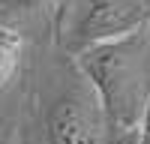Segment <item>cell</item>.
Wrapping results in <instances>:
<instances>
[{
    "label": "cell",
    "instance_id": "277c9868",
    "mask_svg": "<svg viewBox=\"0 0 150 144\" xmlns=\"http://www.w3.org/2000/svg\"><path fill=\"white\" fill-rule=\"evenodd\" d=\"M21 54H24V36L9 24H0V90L18 72Z\"/></svg>",
    "mask_w": 150,
    "mask_h": 144
},
{
    "label": "cell",
    "instance_id": "6da1fadb",
    "mask_svg": "<svg viewBox=\"0 0 150 144\" xmlns=\"http://www.w3.org/2000/svg\"><path fill=\"white\" fill-rule=\"evenodd\" d=\"M78 66L90 78L99 96V108L108 120L111 132L138 126L144 111V84H147V39L141 30L117 36L108 42L87 45Z\"/></svg>",
    "mask_w": 150,
    "mask_h": 144
},
{
    "label": "cell",
    "instance_id": "8992f818",
    "mask_svg": "<svg viewBox=\"0 0 150 144\" xmlns=\"http://www.w3.org/2000/svg\"><path fill=\"white\" fill-rule=\"evenodd\" d=\"M138 144H150V96H147L141 120H138Z\"/></svg>",
    "mask_w": 150,
    "mask_h": 144
},
{
    "label": "cell",
    "instance_id": "3957f363",
    "mask_svg": "<svg viewBox=\"0 0 150 144\" xmlns=\"http://www.w3.org/2000/svg\"><path fill=\"white\" fill-rule=\"evenodd\" d=\"M99 105L84 93H66L45 114V144H96Z\"/></svg>",
    "mask_w": 150,
    "mask_h": 144
},
{
    "label": "cell",
    "instance_id": "52a82bcc",
    "mask_svg": "<svg viewBox=\"0 0 150 144\" xmlns=\"http://www.w3.org/2000/svg\"><path fill=\"white\" fill-rule=\"evenodd\" d=\"M3 3L12 6V9H18V12H36V9L48 6L51 0H3Z\"/></svg>",
    "mask_w": 150,
    "mask_h": 144
},
{
    "label": "cell",
    "instance_id": "7a4b0ae2",
    "mask_svg": "<svg viewBox=\"0 0 150 144\" xmlns=\"http://www.w3.org/2000/svg\"><path fill=\"white\" fill-rule=\"evenodd\" d=\"M144 21H147V0H87L75 36L84 45H96L141 30Z\"/></svg>",
    "mask_w": 150,
    "mask_h": 144
},
{
    "label": "cell",
    "instance_id": "5b68a950",
    "mask_svg": "<svg viewBox=\"0 0 150 144\" xmlns=\"http://www.w3.org/2000/svg\"><path fill=\"white\" fill-rule=\"evenodd\" d=\"M102 144H138V126H132V129H117V132H111V135L102 141Z\"/></svg>",
    "mask_w": 150,
    "mask_h": 144
}]
</instances>
